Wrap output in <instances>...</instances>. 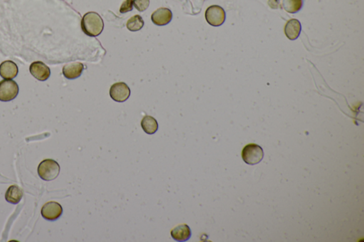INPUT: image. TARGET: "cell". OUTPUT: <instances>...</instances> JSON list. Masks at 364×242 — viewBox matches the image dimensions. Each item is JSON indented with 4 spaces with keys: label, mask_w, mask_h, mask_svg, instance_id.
<instances>
[{
    "label": "cell",
    "mask_w": 364,
    "mask_h": 242,
    "mask_svg": "<svg viewBox=\"0 0 364 242\" xmlns=\"http://www.w3.org/2000/svg\"><path fill=\"white\" fill-rule=\"evenodd\" d=\"M81 28L83 32L88 36L96 37L99 36L104 29V22L98 13L91 11L83 16Z\"/></svg>",
    "instance_id": "cell-1"
},
{
    "label": "cell",
    "mask_w": 364,
    "mask_h": 242,
    "mask_svg": "<svg viewBox=\"0 0 364 242\" xmlns=\"http://www.w3.org/2000/svg\"><path fill=\"white\" fill-rule=\"evenodd\" d=\"M59 164L53 159L43 160L38 166V174L43 181H51L56 179L60 173Z\"/></svg>",
    "instance_id": "cell-2"
},
{
    "label": "cell",
    "mask_w": 364,
    "mask_h": 242,
    "mask_svg": "<svg viewBox=\"0 0 364 242\" xmlns=\"http://www.w3.org/2000/svg\"><path fill=\"white\" fill-rule=\"evenodd\" d=\"M264 152L261 146L255 143L246 145L242 151V158L247 164L254 166L263 160Z\"/></svg>",
    "instance_id": "cell-3"
},
{
    "label": "cell",
    "mask_w": 364,
    "mask_h": 242,
    "mask_svg": "<svg viewBox=\"0 0 364 242\" xmlns=\"http://www.w3.org/2000/svg\"><path fill=\"white\" fill-rule=\"evenodd\" d=\"M19 94V86L13 80L4 79L0 81V101L9 102Z\"/></svg>",
    "instance_id": "cell-4"
},
{
    "label": "cell",
    "mask_w": 364,
    "mask_h": 242,
    "mask_svg": "<svg viewBox=\"0 0 364 242\" xmlns=\"http://www.w3.org/2000/svg\"><path fill=\"white\" fill-rule=\"evenodd\" d=\"M205 17L207 22L211 26H219L224 23L225 12L220 6L213 5L206 9Z\"/></svg>",
    "instance_id": "cell-5"
},
{
    "label": "cell",
    "mask_w": 364,
    "mask_h": 242,
    "mask_svg": "<svg viewBox=\"0 0 364 242\" xmlns=\"http://www.w3.org/2000/svg\"><path fill=\"white\" fill-rule=\"evenodd\" d=\"M41 215L45 220L55 221L62 215L63 208L57 202H48L43 205L41 211Z\"/></svg>",
    "instance_id": "cell-6"
},
{
    "label": "cell",
    "mask_w": 364,
    "mask_h": 242,
    "mask_svg": "<svg viewBox=\"0 0 364 242\" xmlns=\"http://www.w3.org/2000/svg\"><path fill=\"white\" fill-rule=\"evenodd\" d=\"M110 95L112 99L118 103L126 101L130 96V90L125 83H117L113 84L110 89Z\"/></svg>",
    "instance_id": "cell-7"
},
{
    "label": "cell",
    "mask_w": 364,
    "mask_h": 242,
    "mask_svg": "<svg viewBox=\"0 0 364 242\" xmlns=\"http://www.w3.org/2000/svg\"><path fill=\"white\" fill-rule=\"evenodd\" d=\"M29 71L31 74L40 81H46L51 76L50 68L41 61H36L31 63Z\"/></svg>",
    "instance_id": "cell-8"
},
{
    "label": "cell",
    "mask_w": 364,
    "mask_h": 242,
    "mask_svg": "<svg viewBox=\"0 0 364 242\" xmlns=\"http://www.w3.org/2000/svg\"><path fill=\"white\" fill-rule=\"evenodd\" d=\"M173 19V12L168 8H160L152 14V21L158 26L168 24Z\"/></svg>",
    "instance_id": "cell-9"
},
{
    "label": "cell",
    "mask_w": 364,
    "mask_h": 242,
    "mask_svg": "<svg viewBox=\"0 0 364 242\" xmlns=\"http://www.w3.org/2000/svg\"><path fill=\"white\" fill-rule=\"evenodd\" d=\"M18 67L14 62L6 61L0 65V76L4 79L12 80L17 76Z\"/></svg>",
    "instance_id": "cell-10"
},
{
    "label": "cell",
    "mask_w": 364,
    "mask_h": 242,
    "mask_svg": "<svg viewBox=\"0 0 364 242\" xmlns=\"http://www.w3.org/2000/svg\"><path fill=\"white\" fill-rule=\"evenodd\" d=\"M83 65L81 63H71L65 65L63 68V76L68 80H74L81 76L83 71Z\"/></svg>",
    "instance_id": "cell-11"
},
{
    "label": "cell",
    "mask_w": 364,
    "mask_h": 242,
    "mask_svg": "<svg viewBox=\"0 0 364 242\" xmlns=\"http://www.w3.org/2000/svg\"><path fill=\"white\" fill-rule=\"evenodd\" d=\"M172 238L178 242H186L191 236V229L186 224L178 225L171 231Z\"/></svg>",
    "instance_id": "cell-12"
},
{
    "label": "cell",
    "mask_w": 364,
    "mask_h": 242,
    "mask_svg": "<svg viewBox=\"0 0 364 242\" xmlns=\"http://www.w3.org/2000/svg\"><path fill=\"white\" fill-rule=\"evenodd\" d=\"M302 26L300 21L297 19H292L289 20L285 26V33L289 39H297L301 32Z\"/></svg>",
    "instance_id": "cell-13"
},
{
    "label": "cell",
    "mask_w": 364,
    "mask_h": 242,
    "mask_svg": "<svg viewBox=\"0 0 364 242\" xmlns=\"http://www.w3.org/2000/svg\"><path fill=\"white\" fill-rule=\"evenodd\" d=\"M22 190L16 185H11L5 193V199L13 205L18 204L22 199Z\"/></svg>",
    "instance_id": "cell-14"
},
{
    "label": "cell",
    "mask_w": 364,
    "mask_h": 242,
    "mask_svg": "<svg viewBox=\"0 0 364 242\" xmlns=\"http://www.w3.org/2000/svg\"><path fill=\"white\" fill-rule=\"evenodd\" d=\"M141 126L145 132L148 134H153L158 129V121L151 116H145L142 120Z\"/></svg>",
    "instance_id": "cell-15"
},
{
    "label": "cell",
    "mask_w": 364,
    "mask_h": 242,
    "mask_svg": "<svg viewBox=\"0 0 364 242\" xmlns=\"http://www.w3.org/2000/svg\"><path fill=\"white\" fill-rule=\"evenodd\" d=\"M303 0H283V6L285 11L295 14L302 9Z\"/></svg>",
    "instance_id": "cell-16"
},
{
    "label": "cell",
    "mask_w": 364,
    "mask_h": 242,
    "mask_svg": "<svg viewBox=\"0 0 364 242\" xmlns=\"http://www.w3.org/2000/svg\"><path fill=\"white\" fill-rule=\"evenodd\" d=\"M145 22L142 16L140 15H135L130 18L127 22V28L130 31H138L143 29Z\"/></svg>",
    "instance_id": "cell-17"
},
{
    "label": "cell",
    "mask_w": 364,
    "mask_h": 242,
    "mask_svg": "<svg viewBox=\"0 0 364 242\" xmlns=\"http://www.w3.org/2000/svg\"><path fill=\"white\" fill-rule=\"evenodd\" d=\"M134 6L138 11H144L150 6V0H134Z\"/></svg>",
    "instance_id": "cell-18"
},
{
    "label": "cell",
    "mask_w": 364,
    "mask_h": 242,
    "mask_svg": "<svg viewBox=\"0 0 364 242\" xmlns=\"http://www.w3.org/2000/svg\"><path fill=\"white\" fill-rule=\"evenodd\" d=\"M134 0H125L120 6V11L122 14L128 12L133 9Z\"/></svg>",
    "instance_id": "cell-19"
}]
</instances>
